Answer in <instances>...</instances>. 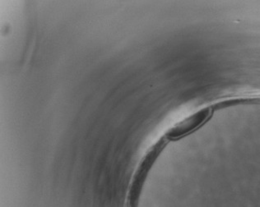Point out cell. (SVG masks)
I'll use <instances>...</instances> for the list:
<instances>
[{
    "mask_svg": "<svg viewBox=\"0 0 260 207\" xmlns=\"http://www.w3.org/2000/svg\"><path fill=\"white\" fill-rule=\"evenodd\" d=\"M212 107H204L193 115L187 117L186 119L176 123L167 132V137L176 139L187 135L203 124L207 121L212 113Z\"/></svg>",
    "mask_w": 260,
    "mask_h": 207,
    "instance_id": "6da1fadb",
    "label": "cell"
}]
</instances>
